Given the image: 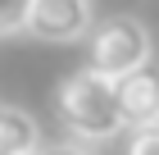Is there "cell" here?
Listing matches in <instances>:
<instances>
[{"instance_id": "6da1fadb", "label": "cell", "mask_w": 159, "mask_h": 155, "mask_svg": "<svg viewBox=\"0 0 159 155\" xmlns=\"http://www.w3.org/2000/svg\"><path fill=\"white\" fill-rule=\"evenodd\" d=\"M55 119L77 142H109V137H118L127 128L123 105H118V78L91 69V64L68 73L59 82V91H55Z\"/></svg>"}, {"instance_id": "7a4b0ae2", "label": "cell", "mask_w": 159, "mask_h": 155, "mask_svg": "<svg viewBox=\"0 0 159 155\" xmlns=\"http://www.w3.org/2000/svg\"><path fill=\"white\" fill-rule=\"evenodd\" d=\"M86 60H91V69L109 73V78H123V73L150 64V32L136 18H105V23L91 27Z\"/></svg>"}, {"instance_id": "3957f363", "label": "cell", "mask_w": 159, "mask_h": 155, "mask_svg": "<svg viewBox=\"0 0 159 155\" xmlns=\"http://www.w3.org/2000/svg\"><path fill=\"white\" fill-rule=\"evenodd\" d=\"M27 32L41 41H77L91 32V5L86 0H32Z\"/></svg>"}, {"instance_id": "277c9868", "label": "cell", "mask_w": 159, "mask_h": 155, "mask_svg": "<svg viewBox=\"0 0 159 155\" xmlns=\"http://www.w3.org/2000/svg\"><path fill=\"white\" fill-rule=\"evenodd\" d=\"M118 105L127 128H150L159 123V64H141V69L118 78Z\"/></svg>"}, {"instance_id": "5b68a950", "label": "cell", "mask_w": 159, "mask_h": 155, "mask_svg": "<svg viewBox=\"0 0 159 155\" xmlns=\"http://www.w3.org/2000/svg\"><path fill=\"white\" fill-rule=\"evenodd\" d=\"M37 151H41L37 119L18 105H0V155H37Z\"/></svg>"}, {"instance_id": "8992f818", "label": "cell", "mask_w": 159, "mask_h": 155, "mask_svg": "<svg viewBox=\"0 0 159 155\" xmlns=\"http://www.w3.org/2000/svg\"><path fill=\"white\" fill-rule=\"evenodd\" d=\"M27 14H32V0H0V32L27 27Z\"/></svg>"}, {"instance_id": "52a82bcc", "label": "cell", "mask_w": 159, "mask_h": 155, "mask_svg": "<svg viewBox=\"0 0 159 155\" xmlns=\"http://www.w3.org/2000/svg\"><path fill=\"white\" fill-rule=\"evenodd\" d=\"M127 155H159V123H150V128H132Z\"/></svg>"}, {"instance_id": "ba28073f", "label": "cell", "mask_w": 159, "mask_h": 155, "mask_svg": "<svg viewBox=\"0 0 159 155\" xmlns=\"http://www.w3.org/2000/svg\"><path fill=\"white\" fill-rule=\"evenodd\" d=\"M37 155H96V151H91V146H82V142L73 137V142H55V146H41Z\"/></svg>"}]
</instances>
